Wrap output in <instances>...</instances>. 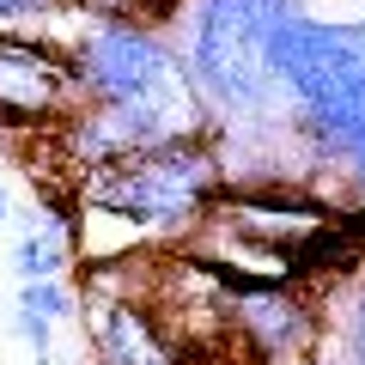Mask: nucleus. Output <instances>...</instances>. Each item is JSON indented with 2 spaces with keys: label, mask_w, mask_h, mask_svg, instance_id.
Listing matches in <instances>:
<instances>
[{
  "label": "nucleus",
  "mask_w": 365,
  "mask_h": 365,
  "mask_svg": "<svg viewBox=\"0 0 365 365\" xmlns=\"http://www.w3.org/2000/svg\"><path fill=\"white\" fill-rule=\"evenodd\" d=\"M79 110L73 55L55 31H0V128L49 134Z\"/></svg>",
  "instance_id": "7"
},
{
  "label": "nucleus",
  "mask_w": 365,
  "mask_h": 365,
  "mask_svg": "<svg viewBox=\"0 0 365 365\" xmlns=\"http://www.w3.org/2000/svg\"><path fill=\"white\" fill-rule=\"evenodd\" d=\"M225 347H244L250 365H311L323 341V304L280 280H220Z\"/></svg>",
  "instance_id": "6"
},
{
  "label": "nucleus",
  "mask_w": 365,
  "mask_h": 365,
  "mask_svg": "<svg viewBox=\"0 0 365 365\" xmlns=\"http://www.w3.org/2000/svg\"><path fill=\"white\" fill-rule=\"evenodd\" d=\"M311 365H365V268H353L323 304V341Z\"/></svg>",
  "instance_id": "10"
},
{
  "label": "nucleus",
  "mask_w": 365,
  "mask_h": 365,
  "mask_svg": "<svg viewBox=\"0 0 365 365\" xmlns=\"http://www.w3.org/2000/svg\"><path fill=\"white\" fill-rule=\"evenodd\" d=\"M13 220V195H6V182H0V225Z\"/></svg>",
  "instance_id": "12"
},
{
  "label": "nucleus",
  "mask_w": 365,
  "mask_h": 365,
  "mask_svg": "<svg viewBox=\"0 0 365 365\" xmlns=\"http://www.w3.org/2000/svg\"><path fill=\"white\" fill-rule=\"evenodd\" d=\"M61 43L73 55L79 104H128V98H158V91L195 86L182 73L170 37L146 19H86Z\"/></svg>",
  "instance_id": "5"
},
{
  "label": "nucleus",
  "mask_w": 365,
  "mask_h": 365,
  "mask_svg": "<svg viewBox=\"0 0 365 365\" xmlns=\"http://www.w3.org/2000/svg\"><path fill=\"white\" fill-rule=\"evenodd\" d=\"M153 280L158 268H146V256L86 262L79 329H86V347L98 365H189V347L170 329Z\"/></svg>",
  "instance_id": "3"
},
{
  "label": "nucleus",
  "mask_w": 365,
  "mask_h": 365,
  "mask_svg": "<svg viewBox=\"0 0 365 365\" xmlns=\"http://www.w3.org/2000/svg\"><path fill=\"white\" fill-rule=\"evenodd\" d=\"M31 365H61V359H55V353H31Z\"/></svg>",
  "instance_id": "13"
},
{
  "label": "nucleus",
  "mask_w": 365,
  "mask_h": 365,
  "mask_svg": "<svg viewBox=\"0 0 365 365\" xmlns=\"http://www.w3.org/2000/svg\"><path fill=\"white\" fill-rule=\"evenodd\" d=\"M268 67L292 122L341 110L365 91V25L359 19H317L311 6H299L274 25Z\"/></svg>",
  "instance_id": "4"
},
{
  "label": "nucleus",
  "mask_w": 365,
  "mask_h": 365,
  "mask_svg": "<svg viewBox=\"0 0 365 365\" xmlns=\"http://www.w3.org/2000/svg\"><path fill=\"white\" fill-rule=\"evenodd\" d=\"M220 195H225V165L213 134L170 140L153 153L116 158L104 170H86L73 189L79 262H122V256H146L153 244H195Z\"/></svg>",
  "instance_id": "1"
},
{
  "label": "nucleus",
  "mask_w": 365,
  "mask_h": 365,
  "mask_svg": "<svg viewBox=\"0 0 365 365\" xmlns=\"http://www.w3.org/2000/svg\"><path fill=\"white\" fill-rule=\"evenodd\" d=\"M304 0H177L165 37L182 73L213 110V140H262L274 158H292V116L268 67V37Z\"/></svg>",
  "instance_id": "2"
},
{
  "label": "nucleus",
  "mask_w": 365,
  "mask_h": 365,
  "mask_svg": "<svg viewBox=\"0 0 365 365\" xmlns=\"http://www.w3.org/2000/svg\"><path fill=\"white\" fill-rule=\"evenodd\" d=\"M79 323V287L67 274L55 280H19V299H13V335L25 341L31 353H49L55 329Z\"/></svg>",
  "instance_id": "9"
},
{
  "label": "nucleus",
  "mask_w": 365,
  "mask_h": 365,
  "mask_svg": "<svg viewBox=\"0 0 365 365\" xmlns=\"http://www.w3.org/2000/svg\"><path fill=\"white\" fill-rule=\"evenodd\" d=\"M61 13H73L67 0H0V31H43Z\"/></svg>",
  "instance_id": "11"
},
{
  "label": "nucleus",
  "mask_w": 365,
  "mask_h": 365,
  "mask_svg": "<svg viewBox=\"0 0 365 365\" xmlns=\"http://www.w3.org/2000/svg\"><path fill=\"white\" fill-rule=\"evenodd\" d=\"M73 262H79L73 213H61L55 201L19 213V237H13V274L19 280H55V274H73Z\"/></svg>",
  "instance_id": "8"
}]
</instances>
